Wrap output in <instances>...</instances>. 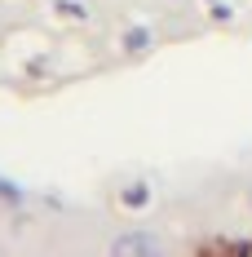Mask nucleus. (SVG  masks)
<instances>
[{
  "mask_svg": "<svg viewBox=\"0 0 252 257\" xmlns=\"http://www.w3.org/2000/svg\"><path fill=\"white\" fill-rule=\"evenodd\" d=\"M111 248H115V253H155V248H159V239L146 235V231H128V235H120Z\"/></svg>",
  "mask_w": 252,
  "mask_h": 257,
  "instance_id": "f257e3e1",
  "label": "nucleus"
},
{
  "mask_svg": "<svg viewBox=\"0 0 252 257\" xmlns=\"http://www.w3.org/2000/svg\"><path fill=\"white\" fill-rule=\"evenodd\" d=\"M120 200H124L128 208H146V204H151V186H146V182H133V186H124Z\"/></svg>",
  "mask_w": 252,
  "mask_h": 257,
  "instance_id": "f03ea898",
  "label": "nucleus"
},
{
  "mask_svg": "<svg viewBox=\"0 0 252 257\" xmlns=\"http://www.w3.org/2000/svg\"><path fill=\"white\" fill-rule=\"evenodd\" d=\"M146 45H151V31H146V27H133V31L124 36V49L128 53H142Z\"/></svg>",
  "mask_w": 252,
  "mask_h": 257,
  "instance_id": "7ed1b4c3",
  "label": "nucleus"
},
{
  "mask_svg": "<svg viewBox=\"0 0 252 257\" xmlns=\"http://www.w3.org/2000/svg\"><path fill=\"white\" fill-rule=\"evenodd\" d=\"M58 9H62V14H67V18H84V9H80L76 0H58Z\"/></svg>",
  "mask_w": 252,
  "mask_h": 257,
  "instance_id": "20e7f679",
  "label": "nucleus"
},
{
  "mask_svg": "<svg viewBox=\"0 0 252 257\" xmlns=\"http://www.w3.org/2000/svg\"><path fill=\"white\" fill-rule=\"evenodd\" d=\"M18 195H23V191H18L14 182H5V178H0V200H18Z\"/></svg>",
  "mask_w": 252,
  "mask_h": 257,
  "instance_id": "39448f33",
  "label": "nucleus"
}]
</instances>
